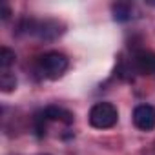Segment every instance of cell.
I'll list each match as a JSON object with an SVG mask.
<instances>
[{
  "instance_id": "obj_4",
  "label": "cell",
  "mask_w": 155,
  "mask_h": 155,
  "mask_svg": "<svg viewBox=\"0 0 155 155\" xmlns=\"http://www.w3.org/2000/svg\"><path fill=\"white\" fill-rule=\"evenodd\" d=\"M133 124L142 131H151L155 128V108L150 104H139L133 110Z\"/></svg>"
},
{
  "instance_id": "obj_9",
  "label": "cell",
  "mask_w": 155,
  "mask_h": 155,
  "mask_svg": "<svg viewBox=\"0 0 155 155\" xmlns=\"http://www.w3.org/2000/svg\"><path fill=\"white\" fill-rule=\"evenodd\" d=\"M15 60H17L15 51H11L6 46L0 49V69H2V71H9V68L15 64Z\"/></svg>"
},
{
  "instance_id": "obj_5",
  "label": "cell",
  "mask_w": 155,
  "mask_h": 155,
  "mask_svg": "<svg viewBox=\"0 0 155 155\" xmlns=\"http://www.w3.org/2000/svg\"><path fill=\"white\" fill-rule=\"evenodd\" d=\"M135 69L142 75H155V53L151 51H139L133 58Z\"/></svg>"
},
{
  "instance_id": "obj_8",
  "label": "cell",
  "mask_w": 155,
  "mask_h": 155,
  "mask_svg": "<svg viewBox=\"0 0 155 155\" xmlns=\"http://www.w3.org/2000/svg\"><path fill=\"white\" fill-rule=\"evenodd\" d=\"M17 88V77L11 71H2L0 73V90L4 93H9Z\"/></svg>"
},
{
  "instance_id": "obj_10",
  "label": "cell",
  "mask_w": 155,
  "mask_h": 155,
  "mask_svg": "<svg viewBox=\"0 0 155 155\" xmlns=\"http://www.w3.org/2000/svg\"><path fill=\"white\" fill-rule=\"evenodd\" d=\"M9 15H11V9H9L6 4H2V6H0V17H2V20L9 18Z\"/></svg>"
},
{
  "instance_id": "obj_2",
  "label": "cell",
  "mask_w": 155,
  "mask_h": 155,
  "mask_svg": "<svg viewBox=\"0 0 155 155\" xmlns=\"http://www.w3.org/2000/svg\"><path fill=\"white\" fill-rule=\"evenodd\" d=\"M69 66V60L66 55L58 53V51H49V53H44L40 58H38V69L44 77L51 81H57L58 77L64 75V71L68 69Z\"/></svg>"
},
{
  "instance_id": "obj_3",
  "label": "cell",
  "mask_w": 155,
  "mask_h": 155,
  "mask_svg": "<svg viewBox=\"0 0 155 155\" xmlns=\"http://www.w3.org/2000/svg\"><path fill=\"white\" fill-rule=\"evenodd\" d=\"M119 120V111L111 102H97L90 110V124L97 130L113 128Z\"/></svg>"
},
{
  "instance_id": "obj_6",
  "label": "cell",
  "mask_w": 155,
  "mask_h": 155,
  "mask_svg": "<svg viewBox=\"0 0 155 155\" xmlns=\"http://www.w3.org/2000/svg\"><path fill=\"white\" fill-rule=\"evenodd\" d=\"M42 115L46 117L48 122H51V120H60L64 124L73 122V113L64 110V108H58V106H48L46 110H42Z\"/></svg>"
},
{
  "instance_id": "obj_7",
  "label": "cell",
  "mask_w": 155,
  "mask_h": 155,
  "mask_svg": "<svg viewBox=\"0 0 155 155\" xmlns=\"http://www.w3.org/2000/svg\"><path fill=\"white\" fill-rule=\"evenodd\" d=\"M111 13H113L115 22H128L131 18V6L126 2H117V4H113Z\"/></svg>"
},
{
  "instance_id": "obj_1",
  "label": "cell",
  "mask_w": 155,
  "mask_h": 155,
  "mask_svg": "<svg viewBox=\"0 0 155 155\" xmlns=\"http://www.w3.org/2000/svg\"><path fill=\"white\" fill-rule=\"evenodd\" d=\"M18 29L22 33L35 35L42 40H55L64 33V26L57 20H35V18H24L18 24Z\"/></svg>"
}]
</instances>
